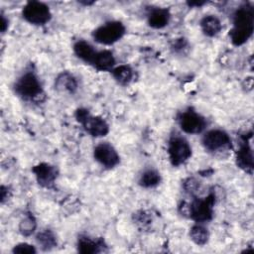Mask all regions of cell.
<instances>
[{
    "mask_svg": "<svg viewBox=\"0 0 254 254\" xmlns=\"http://www.w3.org/2000/svg\"><path fill=\"white\" fill-rule=\"evenodd\" d=\"M254 30V10L249 4L239 7L233 18V27L229 37L233 45L241 46L249 40Z\"/></svg>",
    "mask_w": 254,
    "mask_h": 254,
    "instance_id": "cell-1",
    "label": "cell"
},
{
    "mask_svg": "<svg viewBox=\"0 0 254 254\" xmlns=\"http://www.w3.org/2000/svg\"><path fill=\"white\" fill-rule=\"evenodd\" d=\"M125 34V27L121 22L112 21L98 27L93 32L94 40L103 45H111L119 41Z\"/></svg>",
    "mask_w": 254,
    "mask_h": 254,
    "instance_id": "cell-2",
    "label": "cell"
},
{
    "mask_svg": "<svg viewBox=\"0 0 254 254\" xmlns=\"http://www.w3.org/2000/svg\"><path fill=\"white\" fill-rule=\"evenodd\" d=\"M75 117L78 122H80L84 129L94 137L105 136L108 133V125L107 123L100 117H94L89 114L86 109H78L76 110Z\"/></svg>",
    "mask_w": 254,
    "mask_h": 254,
    "instance_id": "cell-3",
    "label": "cell"
},
{
    "mask_svg": "<svg viewBox=\"0 0 254 254\" xmlns=\"http://www.w3.org/2000/svg\"><path fill=\"white\" fill-rule=\"evenodd\" d=\"M23 17L34 25H45L52 17L49 7L39 1L28 2L23 9Z\"/></svg>",
    "mask_w": 254,
    "mask_h": 254,
    "instance_id": "cell-4",
    "label": "cell"
},
{
    "mask_svg": "<svg viewBox=\"0 0 254 254\" xmlns=\"http://www.w3.org/2000/svg\"><path fill=\"white\" fill-rule=\"evenodd\" d=\"M168 153L171 163L174 166H180L190 157L191 148L185 138L173 136L169 142Z\"/></svg>",
    "mask_w": 254,
    "mask_h": 254,
    "instance_id": "cell-5",
    "label": "cell"
},
{
    "mask_svg": "<svg viewBox=\"0 0 254 254\" xmlns=\"http://www.w3.org/2000/svg\"><path fill=\"white\" fill-rule=\"evenodd\" d=\"M16 92L27 99H32L39 96L42 92L41 84L38 77L33 72H26L16 83Z\"/></svg>",
    "mask_w": 254,
    "mask_h": 254,
    "instance_id": "cell-6",
    "label": "cell"
},
{
    "mask_svg": "<svg viewBox=\"0 0 254 254\" xmlns=\"http://www.w3.org/2000/svg\"><path fill=\"white\" fill-rule=\"evenodd\" d=\"M215 196L210 193L203 199H196L189 205V214L197 222L207 221L212 217Z\"/></svg>",
    "mask_w": 254,
    "mask_h": 254,
    "instance_id": "cell-7",
    "label": "cell"
},
{
    "mask_svg": "<svg viewBox=\"0 0 254 254\" xmlns=\"http://www.w3.org/2000/svg\"><path fill=\"white\" fill-rule=\"evenodd\" d=\"M179 122L182 130L189 134L200 133L206 126L205 119L190 109L181 114Z\"/></svg>",
    "mask_w": 254,
    "mask_h": 254,
    "instance_id": "cell-8",
    "label": "cell"
},
{
    "mask_svg": "<svg viewBox=\"0 0 254 254\" xmlns=\"http://www.w3.org/2000/svg\"><path fill=\"white\" fill-rule=\"evenodd\" d=\"M202 144L206 150L215 152L230 147L231 140L226 132L219 129H212L204 134Z\"/></svg>",
    "mask_w": 254,
    "mask_h": 254,
    "instance_id": "cell-9",
    "label": "cell"
},
{
    "mask_svg": "<svg viewBox=\"0 0 254 254\" xmlns=\"http://www.w3.org/2000/svg\"><path fill=\"white\" fill-rule=\"evenodd\" d=\"M94 158L102 166L113 168L119 163V156L116 150L108 143H100L94 148Z\"/></svg>",
    "mask_w": 254,
    "mask_h": 254,
    "instance_id": "cell-10",
    "label": "cell"
},
{
    "mask_svg": "<svg viewBox=\"0 0 254 254\" xmlns=\"http://www.w3.org/2000/svg\"><path fill=\"white\" fill-rule=\"evenodd\" d=\"M33 172L37 178L38 183L46 188L53 186L57 178V170L54 166L47 163H41L33 168Z\"/></svg>",
    "mask_w": 254,
    "mask_h": 254,
    "instance_id": "cell-11",
    "label": "cell"
},
{
    "mask_svg": "<svg viewBox=\"0 0 254 254\" xmlns=\"http://www.w3.org/2000/svg\"><path fill=\"white\" fill-rule=\"evenodd\" d=\"M170 12L165 8H154L148 15V23L154 29H162L168 25Z\"/></svg>",
    "mask_w": 254,
    "mask_h": 254,
    "instance_id": "cell-12",
    "label": "cell"
},
{
    "mask_svg": "<svg viewBox=\"0 0 254 254\" xmlns=\"http://www.w3.org/2000/svg\"><path fill=\"white\" fill-rule=\"evenodd\" d=\"M237 165L248 172L249 174L252 173L253 170V155L251 148L247 144V142H243V144L240 145V148L237 152Z\"/></svg>",
    "mask_w": 254,
    "mask_h": 254,
    "instance_id": "cell-13",
    "label": "cell"
},
{
    "mask_svg": "<svg viewBox=\"0 0 254 254\" xmlns=\"http://www.w3.org/2000/svg\"><path fill=\"white\" fill-rule=\"evenodd\" d=\"M92 64L98 70H109L113 68L115 64V59L113 54L109 51L105 50V51L96 52Z\"/></svg>",
    "mask_w": 254,
    "mask_h": 254,
    "instance_id": "cell-14",
    "label": "cell"
},
{
    "mask_svg": "<svg viewBox=\"0 0 254 254\" xmlns=\"http://www.w3.org/2000/svg\"><path fill=\"white\" fill-rule=\"evenodd\" d=\"M200 28L204 35L208 37H213L221 31L222 26L217 17L213 15H207L201 19Z\"/></svg>",
    "mask_w": 254,
    "mask_h": 254,
    "instance_id": "cell-15",
    "label": "cell"
},
{
    "mask_svg": "<svg viewBox=\"0 0 254 254\" xmlns=\"http://www.w3.org/2000/svg\"><path fill=\"white\" fill-rule=\"evenodd\" d=\"M73 51L77 58L89 64H92L96 55V51H94L93 47L85 41H77L73 46Z\"/></svg>",
    "mask_w": 254,
    "mask_h": 254,
    "instance_id": "cell-16",
    "label": "cell"
},
{
    "mask_svg": "<svg viewBox=\"0 0 254 254\" xmlns=\"http://www.w3.org/2000/svg\"><path fill=\"white\" fill-rule=\"evenodd\" d=\"M76 86L77 83L75 78L68 72H64L60 74L56 80V87L63 91L73 93L76 90Z\"/></svg>",
    "mask_w": 254,
    "mask_h": 254,
    "instance_id": "cell-17",
    "label": "cell"
},
{
    "mask_svg": "<svg viewBox=\"0 0 254 254\" xmlns=\"http://www.w3.org/2000/svg\"><path fill=\"white\" fill-rule=\"evenodd\" d=\"M113 77L121 84H127L133 77V70L129 65H119L112 69Z\"/></svg>",
    "mask_w": 254,
    "mask_h": 254,
    "instance_id": "cell-18",
    "label": "cell"
},
{
    "mask_svg": "<svg viewBox=\"0 0 254 254\" xmlns=\"http://www.w3.org/2000/svg\"><path fill=\"white\" fill-rule=\"evenodd\" d=\"M190 239L197 245H204L208 240V232L205 227L199 224H195L190 231Z\"/></svg>",
    "mask_w": 254,
    "mask_h": 254,
    "instance_id": "cell-19",
    "label": "cell"
},
{
    "mask_svg": "<svg viewBox=\"0 0 254 254\" xmlns=\"http://www.w3.org/2000/svg\"><path fill=\"white\" fill-rule=\"evenodd\" d=\"M102 245L100 242H95L88 237H80L78 239L77 243V248L80 253L83 254H91V253H96L99 252V248Z\"/></svg>",
    "mask_w": 254,
    "mask_h": 254,
    "instance_id": "cell-20",
    "label": "cell"
},
{
    "mask_svg": "<svg viewBox=\"0 0 254 254\" xmlns=\"http://www.w3.org/2000/svg\"><path fill=\"white\" fill-rule=\"evenodd\" d=\"M160 174L155 170L145 171L140 178V185L144 188H152L160 183Z\"/></svg>",
    "mask_w": 254,
    "mask_h": 254,
    "instance_id": "cell-21",
    "label": "cell"
},
{
    "mask_svg": "<svg viewBox=\"0 0 254 254\" xmlns=\"http://www.w3.org/2000/svg\"><path fill=\"white\" fill-rule=\"evenodd\" d=\"M37 240H38L39 244H41L42 247L47 250L51 249L57 245L56 237L50 230H44V231L40 232L37 236Z\"/></svg>",
    "mask_w": 254,
    "mask_h": 254,
    "instance_id": "cell-22",
    "label": "cell"
},
{
    "mask_svg": "<svg viewBox=\"0 0 254 254\" xmlns=\"http://www.w3.org/2000/svg\"><path fill=\"white\" fill-rule=\"evenodd\" d=\"M36 225L37 224H36V220H35L34 216L32 214H27V215H25L24 219L21 221L19 228L23 235L29 236L36 229Z\"/></svg>",
    "mask_w": 254,
    "mask_h": 254,
    "instance_id": "cell-23",
    "label": "cell"
},
{
    "mask_svg": "<svg viewBox=\"0 0 254 254\" xmlns=\"http://www.w3.org/2000/svg\"><path fill=\"white\" fill-rule=\"evenodd\" d=\"M13 253H19V254H32L36 253V249L33 245H30L28 243H20L14 246Z\"/></svg>",
    "mask_w": 254,
    "mask_h": 254,
    "instance_id": "cell-24",
    "label": "cell"
},
{
    "mask_svg": "<svg viewBox=\"0 0 254 254\" xmlns=\"http://www.w3.org/2000/svg\"><path fill=\"white\" fill-rule=\"evenodd\" d=\"M7 23H8V22L6 21V19H5V18H4V16L2 15V16H1V31H2L3 33L5 32V30H6L7 26H8V25H7Z\"/></svg>",
    "mask_w": 254,
    "mask_h": 254,
    "instance_id": "cell-25",
    "label": "cell"
},
{
    "mask_svg": "<svg viewBox=\"0 0 254 254\" xmlns=\"http://www.w3.org/2000/svg\"><path fill=\"white\" fill-rule=\"evenodd\" d=\"M188 4L190 6H201V5L205 4V2H188Z\"/></svg>",
    "mask_w": 254,
    "mask_h": 254,
    "instance_id": "cell-26",
    "label": "cell"
}]
</instances>
